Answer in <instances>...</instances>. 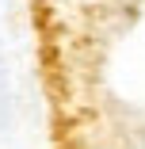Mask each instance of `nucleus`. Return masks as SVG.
<instances>
[]
</instances>
